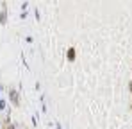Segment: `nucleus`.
<instances>
[{
    "label": "nucleus",
    "mask_w": 132,
    "mask_h": 129,
    "mask_svg": "<svg viewBox=\"0 0 132 129\" xmlns=\"http://www.w3.org/2000/svg\"><path fill=\"white\" fill-rule=\"evenodd\" d=\"M2 129H16V126H14L9 118H4V122H2Z\"/></svg>",
    "instance_id": "obj_4"
},
{
    "label": "nucleus",
    "mask_w": 132,
    "mask_h": 129,
    "mask_svg": "<svg viewBox=\"0 0 132 129\" xmlns=\"http://www.w3.org/2000/svg\"><path fill=\"white\" fill-rule=\"evenodd\" d=\"M75 56H77V50H75L73 47H70V48L66 50V58H68V61H75Z\"/></svg>",
    "instance_id": "obj_3"
},
{
    "label": "nucleus",
    "mask_w": 132,
    "mask_h": 129,
    "mask_svg": "<svg viewBox=\"0 0 132 129\" xmlns=\"http://www.w3.org/2000/svg\"><path fill=\"white\" fill-rule=\"evenodd\" d=\"M0 109H7V101L5 99H0Z\"/></svg>",
    "instance_id": "obj_5"
},
{
    "label": "nucleus",
    "mask_w": 132,
    "mask_h": 129,
    "mask_svg": "<svg viewBox=\"0 0 132 129\" xmlns=\"http://www.w3.org/2000/svg\"><path fill=\"white\" fill-rule=\"evenodd\" d=\"M0 99H2V97H0Z\"/></svg>",
    "instance_id": "obj_8"
},
{
    "label": "nucleus",
    "mask_w": 132,
    "mask_h": 129,
    "mask_svg": "<svg viewBox=\"0 0 132 129\" xmlns=\"http://www.w3.org/2000/svg\"><path fill=\"white\" fill-rule=\"evenodd\" d=\"M5 16H7V5L2 4V11H0V23H2V25L7 23V18H5Z\"/></svg>",
    "instance_id": "obj_2"
},
{
    "label": "nucleus",
    "mask_w": 132,
    "mask_h": 129,
    "mask_svg": "<svg viewBox=\"0 0 132 129\" xmlns=\"http://www.w3.org/2000/svg\"><path fill=\"white\" fill-rule=\"evenodd\" d=\"M7 91H9V99H11L13 106H20V93H18V90L16 88H7Z\"/></svg>",
    "instance_id": "obj_1"
},
{
    "label": "nucleus",
    "mask_w": 132,
    "mask_h": 129,
    "mask_svg": "<svg viewBox=\"0 0 132 129\" xmlns=\"http://www.w3.org/2000/svg\"><path fill=\"white\" fill-rule=\"evenodd\" d=\"M130 109H132V104H130Z\"/></svg>",
    "instance_id": "obj_7"
},
{
    "label": "nucleus",
    "mask_w": 132,
    "mask_h": 129,
    "mask_svg": "<svg viewBox=\"0 0 132 129\" xmlns=\"http://www.w3.org/2000/svg\"><path fill=\"white\" fill-rule=\"evenodd\" d=\"M129 90H130V91H132V81H130V83H129Z\"/></svg>",
    "instance_id": "obj_6"
}]
</instances>
